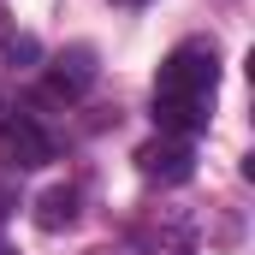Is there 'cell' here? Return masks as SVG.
Instances as JSON below:
<instances>
[{
	"mask_svg": "<svg viewBox=\"0 0 255 255\" xmlns=\"http://www.w3.org/2000/svg\"><path fill=\"white\" fill-rule=\"evenodd\" d=\"M95 71H101V65H95V48H65L60 60L48 65V95H54V101H77V95L95 83Z\"/></svg>",
	"mask_w": 255,
	"mask_h": 255,
	"instance_id": "277c9868",
	"label": "cell"
},
{
	"mask_svg": "<svg viewBox=\"0 0 255 255\" xmlns=\"http://www.w3.org/2000/svg\"><path fill=\"white\" fill-rule=\"evenodd\" d=\"M0 255H18V250H6V244H0Z\"/></svg>",
	"mask_w": 255,
	"mask_h": 255,
	"instance_id": "9c48e42d",
	"label": "cell"
},
{
	"mask_svg": "<svg viewBox=\"0 0 255 255\" xmlns=\"http://www.w3.org/2000/svg\"><path fill=\"white\" fill-rule=\"evenodd\" d=\"M71 220H77V190L71 184H54V190L36 196V226L42 232H65Z\"/></svg>",
	"mask_w": 255,
	"mask_h": 255,
	"instance_id": "5b68a950",
	"label": "cell"
},
{
	"mask_svg": "<svg viewBox=\"0 0 255 255\" xmlns=\"http://www.w3.org/2000/svg\"><path fill=\"white\" fill-rule=\"evenodd\" d=\"M36 54H42V48H36L30 36H12V42H6V60H12V65H30Z\"/></svg>",
	"mask_w": 255,
	"mask_h": 255,
	"instance_id": "52a82bcc",
	"label": "cell"
},
{
	"mask_svg": "<svg viewBox=\"0 0 255 255\" xmlns=\"http://www.w3.org/2000/svg\"><path fill=\"white\" fill-rule=\"evenodd\" d=\"M0 160H6L12 172H36V166L54 160V136L36 125V119L12 113V119H0Z\"/></svg>",
	"mask_w": 255,
	"mask_h": 255,
	"instance_id": "7a4b0ae2",
	"label": "cell"
},
{
	"mask_svg": "<svg viewBox=\"0 0 255 255\" xmlns=\"http://www.w3.org/2000/svg\"><path fill=\"white\" fill-rule=\"evenodd\" d=\"M136 172L142 178H160V184H184L196 172V154H190L184 136H154V142L136 148Z\"/></svg>",
	"mask_w": 255,
	"mask_h": 255,
	"instance_id": "3957f363",
	"label": "cell"
},
{
	"mask_svg": "<svg viewBox=\"0 0 255 255\" xmlns=\"http://www.w3.org/2000/svg\"><path fill=\"white\" fill-rule=\"evenodd\" d=\"M154 255H196V232L190 226H160L154 232Z\"/></svg>",
	"mask_w": 255,
	"mask_h": 255,
	"instance_id": "8992f818",
	"label": "cell"
},
{
	"mask_svg": "<svg viewBox=\"0 0 255 255\" xmlns=\"http://www.w3.org/2000/svg\"><path fill=\"white\" fill-rule=\"evenodd\" d=\"M6 42H12V12L0 6V48H6Z\"/></svg>",
	"mask_w": 255,
	"mask_h": 255,
	"instance_id": "ba28073f",
	"label": "cell"
},
{
	"mask_svg": "<svg viewBox=\"0 0 255 255\" xmlns=\"http://www.w3.org/2000/svg\"><path fill=\"white\" fill-rule=\"evenodd\" d=\"M125 6H142V0H125Z\"/></svg>",
	"mask_w": 255,
	"mask_h": 255,
	"instance_id": "30bf717a",
	"label": "cell"
},
{
	"mask_svg": "<svg viewBox=\"0 0 255 255\" xmlns=\"http://www.w3.org/2000/svg\"><path fill=\"white\" fill-rule=\"evenodd\" d=\"M214 83H220V54L208 42H184L160 60L154 77V119L166 136H190L214 113Z\"/></svg>",
	"mask_w": 255,
	"mask_h": 255,
	"instance_id": "6da1fadb",
	"label": "cell"
}]
</instances>
